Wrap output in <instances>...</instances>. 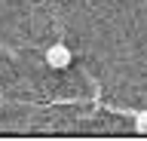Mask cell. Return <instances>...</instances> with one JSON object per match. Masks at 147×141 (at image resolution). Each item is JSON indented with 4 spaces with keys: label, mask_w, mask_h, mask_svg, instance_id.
Here are the masks:
<instances>
[{
    "label": "cell",
    "mask_w": 147,
    "mask_h": 141,
    "mask_svg": "<svg viewBox=\"0 0 147 141\" xmlns=\"http://www.w3.org/2000/svg\"><path fill=\"white\" fill-rule=\"evenodd\" d=\"M71 61H74V52L64 46L61 40H55L52 46L46 49V65L55 67V71H64V67H71Z\"/></svg>",
    "instance_id": "1"
},
{
    "label": "cell",
    "mask_w": 147,
    "mask_h": 141,
    "mask_svg": "<svg viewBox=\"0 0 147 141\" xmlns=\"http://www.w3.org/2000/svg\"><path fill=\"white\" fill-rule=\"evenodd\" d=\"M132 117H135V132L144 135V132H147V111H135Z\"/></svg>",
    "instance_id": "2"
}]
</instances>
